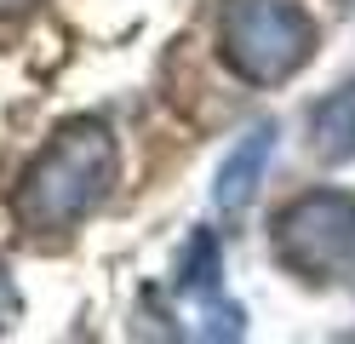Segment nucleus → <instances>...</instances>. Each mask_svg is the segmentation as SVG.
Returning <instances> with one entry per match:
<instances>
[{"label":"nucleus","instance_id":"3","mask_svg":"<svg viewBox=\"0 0 355 344\" xmlns=\"http://www.w3.org/2000/svg\"><path fill=\"white\" fill-rule=\"evenodd\" d=\"M275 259L298 281H338L355 259V195L349 190H309L275 213Z\"/></svg>","mask_w":355,"mask_h":344},{"label":"nucleus","instance_id":"6","mask_svg":"<svg viewBox=\"0 0 355 344\" xmlns=\"http://www.w3.org/2000/svg\"><path fill=\"white\" fill-rule=\"evenodd\" d=\"M17 316H24V298H17L12 275L0 270V333H6V327H17Z\"/></svg>","mask_w":355,"mask_h":344},{"label":"nucleus","instance_id":"5","mask_svg":"<svg viewBox=\"0 0 355 344\" xmlns=\"http://www.w3.org/2000/svg\"><path fill=\"white\" fill-rule=\"evenodd\" d=\"M309 149H315L327 167L355 161V81L332 86L327 98L309 109Z\"/></svg>","mask_w":355,"mask_h":344},{"label":"nucleus","instance_id":"1","mask_svg":"<svg viewBox=\"0 0 355 344\" xmlns=\"http://www.w3.org/2000/svg\"><path fill=\"white\" fill-rule=\"evenodd\" d=\"M115 178H121V144L109 121L75 115L24 167L12 190V213L35 236H58V229H75L86 213H98V201L115 190Z\"/></svg>","mask_w":355,"mask_h":344},{"label":"nucleus","instance_id":"7","mask_svg":"<svg viewBox=\"0 0 355 344\" xmlns=\"http://www.w3.org/2000/svg\"><path fill=\"white\" fill-rule=\"evenodd\" d=\"M35 6V0H0V17H6V12H29Z\"/></svg>","mask_w":355,"mask_h":344},{"label":"nucleus","instance_id":"8","mask_svg":"<svg viewBox=\"0 0 355 344\" xmlns=\"http://www.w3.org/2000/svg\"><path fill=\"white\" fill-rule=\"evenodd\" d=\"M344 275H349V293H355V259H349V270H344Z\"/></svg>","mask_w":355,"mask_h":344},{"label":"nucleus","instance_id":"4","mask_svg":"<svg viewBox=\"0 0 355 344\" xmlns=\"http://www.w3.org/2000/svg\"><path fill=\"white\" fill-rule=\"evenodd\" d=\"M270 149H275V126H270V121H258V126H252V132L224 155V167H218V183H212L218 213L241 218V213L252 206L258 183H263V167H270Z\"/></svg>","mask_w":355,"mask_h":344},{"label":"nucleus","instance_id":"2","mask_svg":"<svg viewBox=\"0 0 355 344\" xmlns=\"http://www.w3.org/2000/svg\"><path fill=\"white\" fill-rule=\"evenodd\" d=\"M218 58L247 86H286L315 58V17L298 0H224Z\"/></svg>","mask_w":355,"mask_h":344}]
</instances>
